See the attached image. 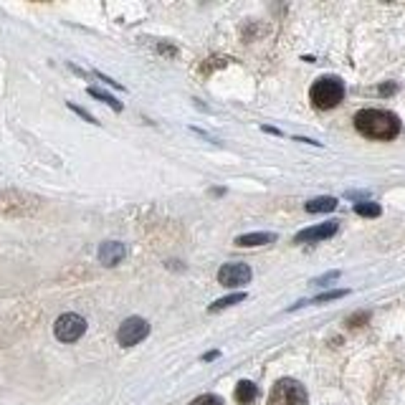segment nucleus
<instances>
[{
    "instance_id": "f257e3e1",
    "label": "nucleus",
    "mask_w": 405,
    "mask_h": 405,
    "mask_svg": "<svg viewBox=\"0 0 405 405\" xmlns=\"http://www.w3.org/2000/svg\"><path fill=\"white\" fill-rule=\"evenodd\" d=\"M357 132L370 140H395L400 134V119L385 109H363L355 114Z\"/></svg>"
},
{
    "instance_id": "f03ea898",
    "label": "nucleus",
    "mask_w": 405,
    "mask_h": 405,
    "mask_svg": "<svg viewBox=\"0 0 405 405\" xmlns=\"http://www.w3.org/2000/svg\"><path fill=\"white\" fill-rule=\"evenodd\" d=\"M309 99L317 109H335L344 99V84L337 77H321L312 84Z\"/></svg>"
},
{
    "instance_id": "7ed1b4c3",
    "label": "nucleus",
    "mask_w": 405,
    "mask_h": 405,
    "mask_svg": "<svg viewBox=\"0 0 405 405\" xmlns=\"http://www.w3.org/2000/svg\"><path fill=\"white\" fill-rule=\"evenodd\" d=\"M309 395L304 390V385L292 377H281L279 383L271 388L269 395V405H307Z\"/></svg>"
},
{
    "instance_id": "20e7f679",
    "label": "nucleus",
    "mask_w": 405,
    "mask_h": 405,
    "mask_svg": "<svg viewBox=\"0 0 405 405\" xmlns=\"http://www.w3.org/2000/svg\"><path fill=\"white\" fill-rule=\"evenodd\" d=\"M54 332H56V340H61V342H77L86 332V319L74 315V312L61 315L54 324Z\"/></svg>"
},
{
    "instance_id": "39448f33",
    "label": "nucleus",
    "mask_w": 405,
    "mask_h": 405,
    "mask_svg": "<svg viewBox=\"0 0 405 405\" xmlns=\"http://www.w3.org/2000/svg\"><path fill=\"white\" fill-rule=\"evenodd\" d=\"M147 335H150V324H147L142 317H129V319L122 321V327H119V332H117V340L122 347H134V344L142 342Z\"/></svg>"
},
{
    "instance_id": "423d86ee",
    "label": "nucleus",
    "mask_w": 405,
    "mask_h": 405,
    "mask_svg": "<svg viewBox=\"0 0 405 405\" xmlns=\"http://www.w3.org/2000/svg\"><path fill=\"white\" fill-rule=\"evenodd\" d=\"M248 281H251V269L246 264H225L218 271V284H223L228 289L244 287Z\"/></svg>"
},
{
    "instance_id": "0eeeda50",
    "label": "nucleus",
    "mask_w": 405,
    "mask_h": 405,
    "mask_svg": "<svg viewBox=\"0 0 405 405\" xmlns=\"http://www.w3.org/2000/svg\"><path fill=\"white\" fill-rule=\"evenodd\" d=\"M337 228H340L337 221L319 223V225H315V228H304V231H299L296 236H294V241H296V244H315V241H324V238L335 236Z\"/></svg>"
},
{
    "instance_id": "6e6552de",
    "label": "nucleus",
    "mask_w": 405,
    "mask_h": 405,
    "mask_svg": "<svg viewBox=\"0 0 405 405\" xmlns=\"http://www.w3.org/2000/svg\"><path fill=\"white\" fill-rule=\"evenodd\" d=\"M125 256H127V246L119 244V241H106V244L99 246V261L104 266H117Z\"/></svg>"
},
{
    "instance_id": "1a4fd4ad",
    "label": "nucleus",
    "mask_w": 405,
    "mask_h": 405,
    "mask_svg": "<svg viewBox=\"0 0 405 405\" xmlns=\"http://www.w3.org/2000/svg\"><path fill=\"white\" fill-rule=\"evenodd\" d=\"M256 398H259V388H256L251 380H241V383L236 385V403L238 405H251Z\"/></svg>"
},
{
    "instance_id": "9d476101",
    "label": "nucleus",
    "mask_w": 405,
    "mask_h": 405,
    "mask_svg": "<svg viewBox=\"0 0 405 405\" xmlns=\"http://www.w3.org/2000/svg\"><path fill=\"white\" fill-rule=\"evenodd\" d=\"M273 241H276V233H246V236H238V238H236V246L251 248V246L273 244Z\"/></svg>"
},
{
    "instance_id": "9b49d317",
    "label": "nucleus",
    "mask_w": 405,
    "mask_h": 405,
    "mask_svg": "<svg viewBox=\"0 0 405 405\" xmlns=\"http://www.w3.org/2000/svg\"><path fill=\"white\" fill-rule=\"evenodd\" d=\"M337 208V200L335 198H315V200H309L307 202V210L309 213H329V210H335Z\"/></svg>"
},
{
    "instance_id": "f8f14e48",
    "label": "nucleus",
    "mask_w": 405,
    "mask_h": 405,
    "mask_svg": "<svg viewBox=\"0 0 405 405\" xmlns=\"http://www.w3.org/2000/svg\"><path fill=\"white\" fill-rule=\"evenodd\" d=\"M89 97H94V99H99V102H104V104H109L114 109V112H122V104H119L117 99L112 97V94H106V91H102V89H97V86H89Z\"/></svg>"
},
{
    "instance_id": "ddd939ff",
    "label": "nucleus",
    "mask_w": 405,
    "mask_h": 405,
    "mask_svg": "<svg viewBox=\"0 0 405 405\" xmlns=\"http://www.w3.org/2000/svg\"><path fill=\"white\" fill-rule=\"evenodd\" d=\"M246 299V294L244 292H238V294H231V296H223V299H218L210 304V312H221V309H228L233 307V304H238V301H244Z\"/></svg>"
},
{
    "instance_id": "4468645a",
    "label": "nucleus",
    "mask_w": 405,
    "mask_h": 405,
    "mask_svg": "<svg viewBox=\"0 0 405 405\" xmlns=\"http://www.w3.org/2000/svg\"><path fill=\"white\" fill-rule=\"evenodd\" d=\"M355 213H357V216H365V218H377L380 213H383V210H380V205H377V202H357Z\"/></svg>"
},
{
    "instance_id": "2eb2a0df",
    "label": "nucleus",
    "mask_w": 405,
    "mask_h": 405,
    "mask_svg": "<svg viewBox=\"0 0 405 405\" xmlns=\"http://www.w3.org/2000/svg\"><path fill=\"white\" fill-rule=\"evenodd\" d=\"M342 296H347V289H337V292H327V294H319V296H315L312 301H307V304H324V301H332V299H342ZM301 304V301H299Z\"/></svg>"
},
{
    "instance_id": "dca6fc26",
    "label": "nucleus",
    "mask_w": 405,
    "mask_h": 405,
    "mask_svg": "<svg viewBox=\"0 0 405 405\" xmlns=\"http://www.w3.org/2000/svg\"><path fill=\"white\" fill-rule=\"evenodd\" d=\"M190 405H223V400L218 398V395H200V398H196Z\"/></svg>"
},
{
    "instance_id": "f3484780",
    "label": "nucleus",
    "mask_w": 405,
    "mask_h": 405,
    "mask_svg": "<svg viewBox=\"0 0 405 405\" xmlns=\"http://www.w3.org/2000/svg\"><path fill=\"white\" fill-rule=\"evenodd\" d=\"M367 319H370V315H367V312H360V315L349 317L347 324H349V327H360V324H363V321H367Z\"/></svg>"
},
{
    "instance_id": "a211bd4d",
    "label": "nucleus",
    "mask_w": 405,
    "mask_h": 405,
    "mask_svg": "<svg viewBox=\"0 0 405 405\" xmlns=\"http://www.w3.org/2000/svg\"><path fill=\"white\" fill-rule=\"evenodd\" d=\"M69 109H74V112H77V114H79V117H81V119H86V122H91V125H99L97 119L91 117V114H89V112H86V109H81V106H77V104H69Z\"/></svg>"
},
{
    "instance_id": "6ab92c4d",
    "label": "nucleus",
    "mask_w": 405,
    "mask_h": 405,
    "mask_svg": "<svg viewBox=\"0 0 405 405\" xmlns=\"http://www.w3.org/2000/svg\"><path fill=\"white\" fill-rule=\"evenodd\" d=\"M337 276H340V271H332V273H327V276H321V279H317L315 284H327V281L337 279Z\"/></svg>"
},
{
    "instance_id": "aec40b11",
    "label": "nucleus",
    "mask_w": 405,
    "mask_h": 405,
    "mask_svg": "<svg viewBox=\"0 0 405 405\" xmlns=\"http://www.w3.org/2000/svg\"><path fill=\"white\" fill-rule=\"evenodd\" d=\"M395 91V86L392 84H388V86H380V94H392Z\"/></svg>"
},
{
    "instance_id": "412c9836",
    "label": "nucleus",
    "mask_w": 405,
    "mask_h": 405,
    "mask_svg": "<svg viewBox=\"0 0 405 405\" xmlns=\"http://www.w3.org/2000/svg\"><path fill=\"white\" fill-rule=\"evenodd\" d=\"M218 352H208V355H202V360H216Z\"/></svg>"
}]
</instances>
